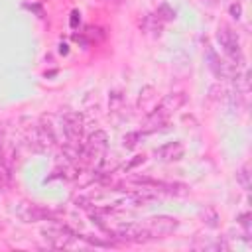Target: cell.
I'll return each mask as SVG.
<instances>
[{
	"label": "cell",
	"instance_id": "obj_2",
	"mask_svg": "<svg viewBox=\"0 0 252 252\" xmlns=\"http://www.w3.org/2000/svg\"><path fill=\"white\" fill-rule=\"evenodd\" d=\"M217 41L222 47V51L226 53V57L230 59V63H234L236 67H240L244 63V55H242V49H240L238 35L234 33V30L230 26H226V24H220L219 26V30H217Z\"/></svg>",
	"mask_w": 252,
	"mask_h": 252
},
{
	"label": "cell",
	"instance_id": "obj_8",
	"mask_svg": "<svg viewBox=\"0 0 252 252\" xmlns=\"http://www.w3.org/2000/svg\"><path fill=\"white\" fill-rule=\"evenodd\" d=\"M16 215L24 220V222H37V220H45V219H51L53 213L43 209L41 205H35V203H22L16 211Z\"/></svg>",
	"mask_w": 252,
	"mask_h": 252
},
{
	"label": "cell",
	"instance_id": "obj_1",
	"mask_svg": "<svg viewBox=\"0 0 252 252\" xmlns=\"http://www.w3.org/2000/svg\"><path fill=\"white\" fill-rule=\"evenodd\" d=\"M183 102H185V93H169V94H165L161 98V102L150 112V116L146 120L148 132H154V130H158V126H163L167 122V118L175 110H179L183 106Z\"/></svg>",
	"mask_w": 252,
	"mask_h": 252
},
{
	"label": "cell",
	"instance_id": "obj_15",
	"mask_svg": "<svg viewBox=\"0 0 252 252\" xmlns=\"http://www.w3.org/2000/svg\"><path fill=\"white\" fill-rule=\"evenodd\" d=\"M238 222H240V226L244 228V238H248V236H250V230H252V226H250V213L240 215V217H238Z\"/></svg>",
	"mask_w": 252,
	"mask_h": 252
},
{
	"label": "cell",
	"instance_id": "obj_7",
	"mask_svg": "<svg viewBox=\"0 0 252 252\" xmlns=\"http://www.w3.org/2000/svg\"><path fill=\"white\" fill-rule=\"evenodd\" d=\"M41 234H43V238L49 242V246H53V248H67V246H71L73 236H75L69 228H63V226H49V228H43Z\"/></svg>",
	"mask_w": 252,
	"mask_h": 252
},
{
	"label": "cell",
	"instance_id": "obj_12",
	"mask_svg": "<svg viewBox=\"0 0 252 252\" xmlns=\"http://www.w3.org/2000/svg\"><path fill=\"white\" fill-rule=\"evenodd\" d=\"M10 185V167L4 161V158H0V191H6Z\"/></svg>",
	"mask_w": 252,
	"mask_h": 252
},
{
	"label": "cell",
	"instance_id": "obj_11",
	"mask_svg": "<svg viewBox=\"0 0 252 252\" xmlns=\"http://www.w3.org/2000/svg\"><path fill=\"white\" fill-rule=\"evenodd\" d=\"M156 16L161 20V22H169V20H173L175 18V10L169 6V4H159L158 6V10H156Z\"/></svg>",
	"mask_w": 252,
	"mask_h": 252
},
{
	"label": "cell",
	"instance_id": "obj_17",
	"mask_svg": "<svg viewBox=\"0 0 252 252\" xmlns=\"http://www.w3.org/2000/svg\"><path fill=\"white\" fill-rule=\"evenodd\" d=\"M79 16H81V14H79L77 10H75V12L71 14V28H77V22H79Z\"/></svg>",
	"mask_w": 252,
	"mask_h": 252
},
{
	"label": "cell",
	"instance_id": "obj_6",
	"mask_svg": "<svg viewBox=\"0 0 252 252\" xmlns=\"http://www.w3.org/2000/svg\"><path fill=\"white\" fill-rule=\"evenodd\" d=\"M179 226V220L175 217H169V215H156V217H150L146 220V228L150 230L152 238H159V236H165V234H171L175 228Z\"/></svg>",
	"mask_w": 252,
	"mask_h": 252
},
{
	"label": "cell",
	"instance_id": "obj_4",
	"mask_svg": "<svg viewBox=\"0 0 252 252\" xmlns=\"http://www.w3.org/2000/svg\"><path fill=\"white\" fill-rule=\"evenodd\" d=\"M116 238L124 240V242H134V244H140V242H148L152 238L150 230L146 228V224H138V222H126V224H120L116 226L114 230Z\"/></svg>",
	"mask_w": 252,
	"mask_h": 252
},
{
	"label": "cell",
	"instance_id": "obj_18",
	"mask_svg": "<svg viewBox=\"0 0 252 252\" xmlns=\"http://www.w3.org/2000/svg\"><path fill=\"white\" fill-rule=\"evenodd\" d=\"M112 2H120V0H112Z\"/></svg>",
	"mask_w": 252,
	"mask_h": 252
},
{
	"label": "cell",
	"instance_id": "obj_16",
	"mask_svg": "<svg viewBox=\"0 0 252 252\" xmlns=\"http://www.w3.org/2000/svg\"><path fill=\"white\" fill-rule=\"evenodd\" d=\"M230 14H232V18H240V14H242V8H240V4H232L230 6Z\"/></svg>",
	"mask_w": 252,
	"mask_h": 252
},
{
	"label": "cell",
	"instance_id": "obj_13",
	"mask_svg": "<svg viewBox=\"0 0 252 252\" xmlns=\"http://www.w3.org/2000/svg\"><path fill=\"white\" fill-rule=\"evenodd\" d=\"M203 219H205V222H207L211 228H215V226L219 224V222H217V220H219V215H217V211L211 209V207H207V209L203 211Z\"/></svg>",
	"mask_w": 252,
	"mask_h": 252
},
{
	"label": "cell",
	"instance_id": "obj_10",
	"mask_svg": "<svg viewBox=\"0 0 252 252\" xmlns=\"http://www.w3.org/2000/svg\"><path fill=\"white\" fill-rule=\"evenodd\" d=\"M236 181L240 183V187L244 189V191H250V165L248 163H242L240 167H238V171H236Z\"/></svg>",
	"mask_w": 252,
	"mask_h": 252
},
{
	"label": "cell",
	"instance_id": "obj_14",
	"mask_svg": "<svg viewBox=\"0 0 252 252\" xmlns=\"http://www.w3.org/2000/svg\"><path fill=\"white\" fill-rule=\"evenodd\" d=\"M144 136H146V132H130V134L124 136V146L126 148H134L138 144V140H142Z\"/></svg>",
	"mask_w": 252,
	"mask_h": 252
},
{
	"label": "cell",
	"instance_id": "obj_9",
	"mask_svg": "<svg viewBox=\"0 0 252 252\" xmlns=\"http://www.w3.org/2000/svg\"><path fill=\"white\" fill-rule=\"evenodd\" d=\"M183 152L185 148L181 142H167L156 150V158H159L161 161H177L183 158Z\"/></svg>",
	"mask_w": 252,
	"mask_h": 252
},
{
	"label": "cell",
	"instance_id": "obj_3",
	"mask_svg": "<svg viewBox=\"0 0 252 252\" xmlns=\"http://www.w3.org/2000/svg\"><path fill=\"white\" fill-rule=\"evenodd\" d=\"M106 142H108L106 132L96 130V132L87 140V144L83 146V150H81V154H79V161H81L83 165H94V163H98V161L102 159V156H104Z\"/></svg>",
	"mask_w": 252,
	"mask_h": 252
},
{
	"label": "cell",
	"instance_id": "obj_5",
	"mask_svg": "<svg viewBox=\"0 0 252 252\" xmlns=\"http://www.w3.org/2000/svg\"><path fill=\"white\" fill-rule=\"evenodd\" d=\"M207 61H209V69H211L213 75L219 77V79H234V77L238 75V67H236L234 63H230V61L220 59V57L215 53V49L209 47V45H207Z\"/></svg>",
	"mask_w": 252,
	"mask_h": 252
}]
</instances>
